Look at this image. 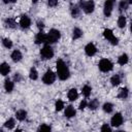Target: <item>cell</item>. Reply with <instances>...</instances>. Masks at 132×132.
Returning <instances> with one entry per match:
<instances>
[{
	"mask_svg": "<svg viewBox=\"0 0 132 132\" xmlns=\"http://www.w3.org/2000/svg\"><path fill=\"white\" fill-rule=\"evenodd\" d=\"M56 65H57L56 67H57V74H58V77H59L61 80H66V79L70 76V71H69L67 65L65 64V62H64L62 59L57 60Z\"/></svg>",
	"mask_w": 132,
	"mask_h": 132,
	"instance_id": "cell-1",
	"label": "cell"
},
{
	"mask_svg": "<svg viewBox=\"0 0 132 132\" xmlns=\"http://www.w3.org/2000/svg\"><path fill=\"white\" fill-rule=\"evenodd\" d=\"M61 37V33L57 29H51L50 32L46 34V42L45 44H51L57 42Z\"/></svg>",
	"mask_w": 132,
	"mask_h": 132,
	"instance_id": "cell-2",
	"label": "cell"
},
{
	"mask_svg": "<svg viewBox=\"0 0 132 132\" xmlns=\"http://www.w3.org/2000/svg\"><path fill=\"white\" fill-rule=\"evenodd\" d=\"M40 57L43 60H50L54 57V50L50 44H44L43 47L40 50Z\"/></svg>",
	"mask_w": 132,
	"mask_h": 132,
	"instance_id": "cell-3",
	"label": "cell"
},
{
	"mask_svg": "<svg viewBox=\"0 0 132 132\" xmlns=\"http://www.w3.org/2000/svg\"><path fill=\"white\" fill-rule=\"evenodd\" d=\"M78 6L80 9H82L86 13H92L95 9V3L94 1H80L78 3Z\"/></svg>",
	"mask_w": 132,
	"mask_h": 132,
	"instance_id": "cell-4",
	"label": "cell"
},
{
	"mask_svg": "<svg viewBox=\"0 0 132 132\" xmlns=\"http://www.w3.org/2000/svg\"><path fill=\"white\" fill-rule=\"evenodd\" d=\"M98 66H99V69L102 72H108V71L112 70V68H113V64L108 59H102L99 62Z\"/></svg>",
	"mask_w": 132,
	"mask_h": 132,
	"instance_id": "cell-5",
	"label": "cell"
},
{
	"mask_svg": "<svg viewBox=\"0 0 132 132\" xmlns=\"http://www.w3.org/2000/svg\"><path fill=\"white\" fill-rule=\"evenodd\" d=\"M103 36L105 37V39H107V40H108L111 44H113V45H117V44L119 43L118 37L114 36L113 32H112L110 29H105V30L103 31Z\"/></svg>",
	"mask_w": 132,
	"mask_h": 132,
	"instance_id": "cell-6",
	"label": "cell"
},
{
	"mask_svg": "<svg viewBox=\"0 0 132 132\" xmlns=\"http://www.w3.org/2000/svg\"><path fill=\"white\" fill-rule=\"evenodd\" d=\"M42 80H43V82H44L45 85H52V84L56 80V74L50 69V70H47V71L44 73V75H43V77H42Z\"/></svg>",
	"mask_w": 132,
	"mask_h": 132,
	"instance_id": "cell-7",
	"label": "cell"
},
{
	"mask_svg": "<svg viewBox=\"0 0 132 132\" xmlns=\"http://www.w3.org/2000/svg\"><path fill=\"white\" fill-rule=\"evenodd\" d=\"M123 121H124V119H123L122 113L117 112V113L111 118L110 124H111L112 127H119V126H121V125L123 124Z\"/></svg>",
	"mask_w": 132,
	"mask_h": 132,
	"instance_id": "cell-8",
	"label": "cell"
},
{
	"mask_svg": "<svg viewBox=\"0 0 132 132\" xmlns=\"http://www.w3.org/2000/svg\"><path fill=\"white\" fill-rule=\"evenodd\" d=\"M113 4H114V1H105L104 2V7H103V12H104V15L105 16H109L112 12V8H113Z\"/></svg>",
	"mask_w": 132,
	"mask_h": 132,
	"instance_id": "cell-9",
	"label": "cell"
},
{
	"mask_svg": "<svg viewBox=\"0 0 132 132\" xmlns=\"http://www.w3.org/2000/svg\"><path fill=\"white\" fill-rule=\"evenodd\" d=\"M85 53H86L87 56H89V57H93V56L97 53V47L95 46L94 43L90 42V43H88V44L85 46Z\"/></svg>",
	"mask_w": 132,
	"mask_h": 132,
	"instance_id": "cell-10",
	"label": "cell"
},
{
	"mask_svg": "<svg viewBox=\"0 0 132 132\" xmlns=\"http://www.w3.org/2000/svg\"><path fill=\"white\" fill-rule=\"evenodd\" d=\"M19 24H20V26H21L23 29H27V28H29L30 25H31V20H30V18H29L28 15L24 14V15L21 16Z\"/></svg>",
	"mask_w": 132,
	"mask_h": 132,
	"instance_id": "cell-11",
	"label": "cell"
},
{
	"mask_svg": "<svg viewBox=\"0 0 132 132\" xmlns=\"http://www.w3.org/2000/svg\"><path fill=\"white\" fill-rule=\"evenodd\" d=\"M46 42V34L43 33L42 31H39V33L36 34L35 36V43L36 44H41Z\"/></svg>",
	"mask_w": 132,
	"mask_h": 132,
	"instance_id": "cell-12",
	"label": "cell"
},
{
	"mask_svg": "<svg viewBox=\"0 0 132 132\" xmlns=\"http://www.w3.org/2000/svg\"><path fill=\"white\" fill-rule=\"evenodd\" d=\"M70 12L72 18H78L80 14V8L78 6V4H72L71 8H70Z\"/></svg>",
	"mask_w": 132,
	"mask_h": 132,
	"instance_id": "cell-13",
	"label": "cell"
},
{
	"mask_svg": "<svg viewBox=\"0 0 132 132\" xmlns=\"http://www.w3.org/2000/svg\"><path fill=\"white\" fill-rule=\"evenodd\" d=\"M10 57H11V60L13 62H20L22 60V58H23V55H22V53L19 50H14L11 53V56Z\"/></svg>",
	"mask_w": 132,
	"mask_h": 132,
	"instance_id": "cell-14",
	"label": "cell"
},
{
	"mask_svg": "<svg viewBox=\"0 0 132 132\" xmlns=\"http://www.w3.org/2000/svg\"><path fill=\"white\" fill-rule=\"evenodd\" d=\"M67 97H68V99H69L70 101H75V100L77 99V97H78V93H77L76 89H74V88L70 89V90L68 91Z\"/></svg>",
	"mask_w": 132,
	"mask_h": 132,
	"instance_id": "cell-15",
	"label": "cell"
},
{
	"mask_svg": "<svg viewBox=\"0 0 132 132\" xmlns=\"http://www.w3.org/2000/svg\"><path fill=\"white\" fill-rule=\"evenodd\" d=\"M75 113H76V111H75V109H74V107H73L72 105H68V106L66 107L65 111H64V114H65V117H67V118H72V117L75 116Z\"/></svg>",
	"mask_w": 132,
	"mask_h": 132,
	"instance_id": "cell-16",
	"label": "cell"
},
{
	"mask_svg": "<svg viewBox=\"0 0 132 132\" xmlns=\"http://www.w3.org/2000/svg\"><path fill=\"white\" fill-rule=\"evenodd\" d=\"M9 71H10V66L7 64V63H2V64H0V74H2V75H7L8 73H9Z\"/></svg>",
	"mask_w": 132,
	"mask_h": 132,
	"instance_id": "cell-17",
	"label": "cell"
},
{
	"mask_svg": "<svg viewBox=\"0 0 132 132\" xmlns=\"http://www.w3.org/2000/svg\"><path fill=\"white\" fill-rule=\"evenodd\" d=\"M4 25H5V27H7V28L14 29V28L16 27V22H15L14 19L8 18V19H6V20L4 21Z\"/></svg>",
	"mask_w": 132,
	"mask_h": 132,
	"instance_id": "cell-18",
	"label": "cell"
},
{
	"mask_svg": "<svg viewBox=\"0 0 132 132\" xmlns=\"http://www.w3.org/2000/svg\"><path fill=\"white\" fill-rule=\"evenodd\" d=\"M128 96H129V90L127 88L121 89L119 94H118V98H120V99H127Z\"/></svg>",
	"mask_w": 132,
	"mask_h": 132,
	"instance_id": "cell-19",
	"label": "cell"
},
{
	"mask_svg": "<svg viewBox=\"0 0 132 132\" xmlns=\"http://www.w3.org/2000/svg\"><path fill=\"white\" fill-rule=\"evenodd\" d=\"M13 87H14V84L10 80V79H6L5 82H4V89L7 93H10L12 90H13Z\"/></svg>",
	"mask_w": 132,
	"mask_h": 132,
	"instance_id": "cell-20",
	"label": "cell"
},
{
	"mask_svg": "<svg viewBox=\"0 0 132 132\" xmlns=\"http://www.w3.org/2000/svg\"><path fill=\"white\" fill-rule=\"evenodd\" d=\"M15 117H16V119L19 121H24L26 119V117H27V111L24 110V109H20V110H18L15 112Z\"/></svg>",
	"mask_w": 132,
	"mask_h": 132,
	"instance_id": "cell-21",
	"label": "cell"
},
{
	"mask_svg": "<svg viewBox=\"0 0 132 132\" xmlns=\"http://www.w3.org/2000/svg\"><path fill=\"white\" fill-rule=\"evenodd\" d=\"M128 60H129L128 55H127V54H122V55L119 57V59H118V63H119L120 65L124 66L125 64H127V63H128Z\"/></svg>",
	"mask_w": 132,
	"mask_h": 132,
	"instance_id": "cell-22",
	"label": "cell"
},
{
	"mask_svg": "<svg viewBox=\"0 0 132 132\" xmlns=\"http://www.w3.org/2000/svg\"><path fill=\"white\" fill-rule=\"evenodd\" d=\"M121 81H122V78H121L120 74H114V75L111 76V78H110V82H111L112 86H118V85L121 84Z\"/></svg>",
	"mask_w": 132,
	"mask_h": 132,
	"instance_id": "cell-23",
	"label": "cell"
},
{
	"mask_svg": "<svg viewBox=\"0 0 132 132\" xmlns=\"http://www.w3.org/2000/svg\"><path fill=\"white\" fill-rule=\"evenodd\" d=\"M88 107H89L90 109H92V110H95L96 108L99 107V101H98L97 99H92V100L88 103Z\"/></svg>",
	"mask_w": 132,
	"mask_h": 132,
	"instance_id": "cell-24",
	"label": "cell"
},
{
	"mask_svg": "<svg viewBox=\"0 0 132 132\" xmlns=\"http://www.w3.org/2000/svg\"><path fill=\"white\" fill-rule=\"evenodd\" d=\"M82 36V31L79 28H74L72 31V38L73 39H78Z\"/></svg>",
	"mask_w": 132,
	"mask_h": 132,
	"instance_id": "cell-25",
	"label": "cell"
},
{
	"mask_svg": "<svg viewBox=\"0 0 132 132\" xmlns=\"http://www.w3.org/2000/svg\"><path fill=\"white\" fill-rule=\"evenodd\" d=\"M29 77H30V79H32V80H35V79L38 78V72H37V70H36L35 67H32V68L30 69Z\"/></svg>",
	"mask_w": 132,
	"mask_h": 132,
	"instance_id": "cell-26",
	"label": "cell"
},
{
	"mask_svg": "<svg viewBox=\"0 0 132 132\" xmlns=\"http://www.w3.org/2000/svg\"><path fill=\"white\" fill-rule=\"evenodd\" d=\"M91 92H92V88H91L89 85L84 86L82 89H81V93H82V95H84L85 97H89V96L91 95Z\"/></svg>",
	"mask_w": 132,
	"mask_h": 132,
	"instance_id": "cell-27",
	"label": "cell"
},
{
	"mask_svg": "<svg viewBox=\"0 0 132 132\" xmlns=\"http://www.w3.org/2000/svg\"><path fill=\"white\" fill-rule=\"evenodd\" d=\"M102 108H103V110H104L105 112H107V113H110V112L113 110V105H112L110 102H105V103L103 104Z\"/></svg>",
	"mask_w": 132,
	"mask_h": 132,
	"instance_id": "cell-28",
	"label": "cell"
},
{
	"mask_svg": "<svg viewBox=\"0 0 132 132\" xmlns=\"http://www.w3.org/2000/svg\"><path fill=\"white\" fill-rule=\"evenodd\" d=\"M14 125H15V121H14V119H8L5 123H4V127H6L7 129H12L13 127H14Z\"/></svg>",
	"mask_w": 132,
	"mask_h": 132,
	"instance_id": "cell-29",
	"label": "cell"
},
{
	"mask_svg": "<svg viewBox=\"0 0 132 132\" xmlns=\"http://www.w3.org/2000/svg\"><path fill=\"white\" fill-rule=\"evenodd\" d=\"M129 4H131V2H128V1H121L119 3V10L120 11H123V10H126L129 6Z\"/></svg>",
	"mask_w": 132,
	"mask_h": 132,
	"instance_id": "cell-30",
	"label": "cell"
},
{
	"mask_svg": "<svg viewBox=\"0 0 132 132\" xmlns=\"http://www.w3.org/2000/svg\"><path fill=\"white\" fill-rule=\"evenodd\" d=\"M126 23H127L126 18H125L124 15H120L119 19H118V26H119L120 28H125Z\"/></svg>",
	"mask_w": 132,
	"mask_h": 132,
	"instance_id": "cell-31",
	"label": "cell"
},
{
	"mask_svg": "<svg viewBox=\"0 0 132 132\" xmlns=\"http://www.w3.org/2000/svg\"><path fill=\"white\" fill-rule=\"evenodd\" d=\"M37 132H52V129L48 125L43 124V125L39 126V128L37 129Z\"/></svg>",
	"mask_w": 132,
	"mask_h": 132,
	"instance_id": "cell-32",
	"label": "cell"
},
{
	"mask_svg": "<svg viewBox=\"0 0 132 132\" xmlns=\"http://www.w3.org/2000/svg\"><path fill=\"white\" fill-rule=\"evenodd\" d=\"M2 44H3L4 47H6V48L12 47V41H11L9 38H4V39L2 40Z\"/></svg>",
	"mask_w": 132,
	"mask_h": 132,
	"instance_id": "cell-33",
	"label": "cell"
},
{
	"mask_svg": "<svg viewBox=\"0 0 132 132\" xmlns=\"http://www.w3.org/2000/svg\"><path fill=\"white\" fill-rule=\"evenodd\" d=\"M55 107H56V110H57V111L62 110L63 107H64V102H63L62 100H57V101H56V104H55Z\"/></svg>",
	"mask_w": 132,
	"mask_h": 132,
	"instance_id": "cell-34",
	"label": "cell"
},
{
	"mask_svg": "<svg viewBox=\"0 0 132 132\" xmlns=\"http://www.w3.org/2000/svg\"><path fill=\"white\" fill-rule=\"evenodd\" d=\"M100 132H111V129L107 124H103L101 126V131Z\"/></svg>",
	"mask_w": 132,
	"mask_h": 132,
	"instance_id": "cell-35",
	"label": "cell"
},
{
	"mask_svg": "<svg viewBox=\"0 0 132 132\" xmlns=\"http://www.w3.org/2000/svg\"><path fill=\"white\" fill-rule=\"evenodd\" d=\"M87 106H88L87 100H86V99H82V100L80 101V103H79V109H84V108H86Z\"/></svg>",
	"mask_w": 132,
	"mask_h": 132,
	"instance_id": "cell-36",
	"label": "cell"
},
{
	"mask_svg": "<svg viewBox=\"0 0 132 132\" xmlns=\"http://www.w3.org/2000/svg\"><path fill=\"white\" fill-rule=\"evenodd\" d=\"M13 79H14L15 82L21 81V80H22V76H21V74H20V73H15L14 76H13Z\"/></svg>",
	"mask_w": 132,
	"mask_h": 132,
	"instance_id": "cell-37",
	"label": "cell"
},
{
	"mask_svg": "<svg viewBox=\"0 0 132 132\" xmlns=\"http://www.w3.org/2000/svg\"><path fill=\"white\" fill-rule=\"evenodd\" d=\"M47 4H48L50 6H52V7H55L56 5H58V1H57V0H50V1L47 2Z\"/></svg>",
	"mask_w": 132,
	"mask_h": 132,
	"instance_id": "cell-38",
	"label": "cell"
},
{
	"mask_svg": "<svg viewBox=\"0 0 132 132\" xmlns=\"http://www.w3.org/2000/svg\"><path fill=\"white\" fill-rule=\"evenodd\" d=\"M37 27H38V29H39L40 31H42V29H43V27H44V25H43V22H41V21H38V22H37Z\"/></svg>",
	"mask_w": 132,
	"mask_h": 132,
	"instance_id": "cell-39",
	"label": "cell"
},
{
	"mask_svg": "<svg viewBox=\"0 0 132 132\" xmlns=\"http://www.w3.org/2000/svg\"><path fill=\"white\" fill-rule=\"evenodd\" d=\"M14 132H23V131H22V130H21V129H16V130H15V131H14Z\"/></svg>",
	"mask_w": 132,
	"mask_h": 132,
	"instance_id": "cell-40",
	"label": "cell"
},
{
	"mask_svg": "<svg viewBox=\"0 0 132 132\" xmlns=\"http://www.w3.org/2000/svg\"><path fill=\"white\" fill-rule=\"evenodd\" d=\"M117 132H124V131H121V130H120V131H117Z\"/></svg>",
	"mask_w": 132,
	"mask_h": 132,
	"instance_id": "cell-41",
	"label": "cell"
},
{
	"mask_svg": "<svg viewBox=\"0 0 132 132\" xmlns=\"http://www.w3.org/2000/svg\"><path fill=\"white\" fill-rule=\"evenodd\" d=\"M0 132H4V131H3V130H0Z\"/></svg>",
	"mask_w": 132,
	"mask_h": 132,
	"instance_id": "cell-42",
	"label": "cell"
}]
</instances>
